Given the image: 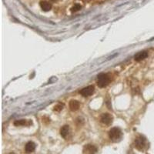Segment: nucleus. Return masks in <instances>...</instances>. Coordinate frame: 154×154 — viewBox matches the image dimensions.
Segmentation results:
<instances>
[{
  "label": "nucleus",
  "instance_id": "6e6552de",
  "mask_svg": "<svg viewBox=\"0 0 154 154\" xmlns=\"http://www.w3.org/2000/svg\"><path fill=\"white\" fill-rule=\"evenodd\" d=\"M35 149V143L32 141H29V142L27 143L26 144V146H25V150L27 153H30V152H33Z\"/></svg>",
  "mask_w": 154,
  "mask_h": 154
},
{
  "label": "nucleus",
  "instance_id": "0eeeda50",
  "mask_svg": "<svg viewBox=\"0 0 154 154\" xmlns=\"http://www.w3.org/2000/svg\"><path fill=\"white\" fill-rule=\"evenodd\" d=\"M147 56H148V53H147L146 51H141V52L135 55L134 60L137 62L142 61L144 59H146Z\"/></svg>",
  "mask_w": 154,
  "mask_h": 154
},
{
  "label": "nucleus",
  "instance_id": "f257e3e1",
  "mask_svg": "<svg viewBox=\"0 0 154 154\" xmlns=\"http://www.w3.org/2000/svg\"><path fill=\"white\" fill-rule=\"evenodd\" d=\"M109 82H110V78L108 74L100 73L97 76V85L99 87H106V86H108Z\"/></svg>",
  "mask_w": 154,
  "mask_h": 154
},
{
  "label": "nucleus",
  "instance_id": "ddd939ff",
  "mask_svg": "<svg viewBox=\"0 0 154 154\" xmlns=\"http://www.w3.org/2000/svg\"><path fill=\"white\" fill-rule=\"evenodd\" d=\"M81 8H82V6H81L80 4L76 3V4H75V5H74L72 8H71V11H72V12H78V11L80 10Z\"/></svg>",
  "mask_w": 154,
  "mask_h": 154
},
{
  "label": "nucleus",
  "instance_id": "20e7f679",
  "mask_svg": "<svg viewBox=\"0 0 154 154\" xmlns=\"http://www.w3.org/2000/svg\"><path fill=\"white\" fill-rule=\"evenodd\" d=\"M94 86H89L87 87L83 88L80 90V94L84 97H87V96H90L93 94L94 93Z\"/></svg>",
  "mask_w": 154,
  "mask_h": 154
},
{
  "label": "nucleus",
  "instance_id": "f03ea898",
  "mask_svg": "<svg viewBox=\"0 0 154 154\" xmlns=\"http://www.w3.org/2000/svg\"><path fill=\"white\" fill-rule=\"evenodd\" d=\"M109 137L112 142H118L122 137V131L118 127L112 128L109 132Z\"/></svg>",
  "mask_w": 154,
  "mask_h": 154
},
{
  "label": "nucleus",
  "instance_id": "4468645a",
  "mask_svg": "<svg viewBox=\"0 0 154 154\" xmlns=\"http://www.w3.org/2000/svg\"><path fill=\"white\" fill-rule=\"evenodd\" d=\"M63 109V105L61 103H59L57 105H56L54 106V110L56 111V112H60Z\"/></svg>",
  "mask_w": 154,
  "mask_h": 154
},
{
  "label": "nucleus",
  "instance_id": "9d476101",
  "mask_svg": "<svg viewBox=\"0 0 154 154\" xmlns=\"http://www.w3.org/2000/svg\"><path fill=\"white\" fill-rule=\"evenodd\" d=\"M40 6L42 10L45 11V12H48V11H49L52 9V5L49 2H47V1H41Z\"/></svg>",
  "mask_w": 154,
  "mask_h": 154
},
{
  "label": "nucleus",
  "instance_id": "7ed1b4c3",
  "mask_svg": "<svg viewBox=\"0 0 154 154\" xmlns=\"http://www.w3.org/2000/svg\"><path fill=\"white\" fill-rule=\"evenodd\" d=\"M135 146L139 150H143L146 146V140L143 137H140L135 140Z\"/></svg>",
  "mask_w": 154,
  "mask_h": 154
},
{
  "label": "nucleus",
  "instance_id": "1a4fd4ad",
  "mask_svg": "<svg viewBox=\"0 0 154 154\" xmlns=\"http://www.w3.org/2000/svg\"><path fill=\"white\" fill-rule=\"evenodd\" d=\"M70 110L72 111H76L79 109V103L77 100H71L69 104Z\"/></svg>",
  "mask_w": 154,
  "mask_h": 154
},
{
  "label": "nucleus",
  "instance_id": "9b49d317",
  "mask_svg": "<svg viewBox=\"0 0 154 154\" xmlns=\"http://www.w3.org/2000/svg\"><path fill=\"white\" fill-rule=\"evenodd\" d=\"M69 127L67 125L63 126L60 130V135L63 138H66V137L69 135Z\"/></svg>",
  "mask_w": 154,
  "mask_h": 154
},
{
  "label": "nucleus",
  "instance_id": "39448f33",
  "mask_svg": "<svg viewBox=\"0 0 154 154\" xmlns=\"http://www.w3.org/2000/svg\"><path fill=\"white\" fill-rule=\"evenodd\" d=\"M96 152H97V148L92 144H87L85 146L82 150L83 154H95Z\"/></svg>",
  "mask_w": 154,
  "mask_h": 154
},
{
  "label": "nucleus",
  "instance_id": "2eb2a0df",
  "mask_svg": "<svg viewBox=\"0 0 154 154\" xmlns=\"http://www.w3.org/2000/svg\"><path fill=\"white\" fill-rule=\"evenodd\" d=\"M52 1H53V2H59V1H60V0H52Z\"/></svg>",
  "mask_w": 154,
  "mask_h": 154
},
{
  "label": "nucleus",
  "instance_id": "423d86ee",
  "mask_svg": "<svg viewBox=\"0 0 154 154\" xmlns=\"http://www.w3.org/2000/svg\"><path fill=\"white\" fill-rule=\"evenodd\" d=\"M112 116L109 113H103L101 116V118H100V121H101L102 123L109 126L112 123Z\"/></svg>",
  "mask_w": 154,
  "mask_h": 154
},
{
  "label": "nucleus",
  "instance_id": "f8f14e48",
  "mask_svg": "<svg viewBox=\"0 0 154 154\" xmlns=\"http://www.w3.org/2000/svg\"><path fill=\"white\" fill-rule=\"evenodd\" d=\"M27 124V121L26 119H20V120H16L14 122V125L16 126H24Z\"/></svg>",
  "mask_w": 154,
  "mask_h": 154
}]
</instances>
